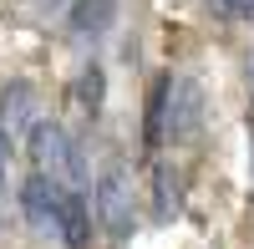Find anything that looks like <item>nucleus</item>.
<instances>
[{
    "label": "nucleus",
    "mask_w": 254,
    "mask_h": 249,
    "mask_svg": "<svg viewBox=\"0 0 254 249\" xmlns=\"http://www.w3.org/2000/svg\"><path fill=\"white\" fill-rule=\"evenodd\" d=\"M92 198H97V229L107 234V244H127L137 229V188H132V163L122 153L102 158Z\"/></svg>",
    "instance_id": "f257e3e1"
},
{
    "label": "nucleus",
    "mask_w": 254,
    "mask_h": 249,
    "mask_svg": "<svg viewBox=\"0 0 254 249\" xmlns=\"http://www.w3.org/2000/svg\"><path fill=\"white\" fill-rule=\"evenodd\" d=\"M15 209H20V224H26L36 239L61 244V178L56 173L31 168L15 183Z\"/></svg>",
    "instance_id": "f03ea898"
},
{
    "label": "nucleus",
    "mask_w": 254,
    "mask_h": 249,
    "mask_svg": "<svg viewBox=\"0 0 254 249\" xmlns=\"http://www.w3.org/2000/svg\"><path fill=\"white\" fill-rule=\"evenodd\" d=\"M203 122H208L203 81L178 71L173 76V97H168V132H163V142L168 148H193V142L203 137Z\"/></svg>",
    "instance_id": "7ed1b4c3"
},
{
    "label": "nucleus",
    "mask_w": 254,
    "mask_h": 249,
    "mask_svg": "<svg viewBox=\"0 0 254 249\" xmlns=\"http://www.w3.org/2000/svg\"><path fill=\"white\" fill-rule=\"evenodd\" d=\"M71 132H66V122L61 117H36L31 122V132H26V158H31V168H46L61 178V168H66V158H71Z\"/></svg>",
    "instance_id": "20e7f679"
},
{
    "label": "nucleus",
    "mask_w": 254,
    "mask_h": 249,
    "mask_svg": "<svg viewBox=\"0 0 254 249\" xmlns=\"http://www.w3.org/2000/svg\"><path fill=\"white\" fill-rule=\"evenodd\" d=\"M92 224H97L92 188L61 183V249H92Z\"/></svg>",
    "instance_id": "39448f33"
},
{
    "label": "nucleus",
    "mask_w": 254,
    "mask_h": 249,
    "mask_svg": "<svg viewBox=\"0 0 254 249\" xmlns=\"http://www.w3.org/2000/svg\"><path fill=\"white\" fill-rule=\"evenodd\" d=\"M168 97H173V71L153 76L147 102H142V148H147V153L163 148V132H168Z\"/></svg>",
    "instance_id": "423d86ee"
},
{
    "label": "nucleus",
    "mask_w": 254,
    "mask_h": 249,
    "mask_svg": "<svg viewBox=\"0 0 254 249\" xmlns=\"http://www.w3.org/2000/svg\"><path fill=\"white\" fill-rule=\"evenodd\" d=\"M61 15H66V31H71V36L97 41V36L112 31V20H117V0H71Z\"/></svg>",
    "instance_id": "0eeeda50"
},
{
    "label": "nucleus",
    "mask_w": 254,
    "mask_h": 249,
    "mask_svg": "<svg viewBox=\"0 0 254 249\" xmlns=\"http://www.w3.org/2000/svg\"><path fill=\"white\" fill-rule=\"evenodd\" d=\"M76 107L87 112V117H102V107H107V71L97 66V61H87V66L76 71Z\"/></svg>",
    "instance_id": "6e6552de"
},
{
    "label": "nucleus",
    "mask_w": 254,
    "mask_h": 249,
    "mask_svg": "<svg viewBox=\"0 0 254 249\" xmlns=\"http://www.w3.org/2000/svg\"><path fill=\"white\" fill-rule=\"evenodd\" d=\"M173 214H178V178H173V163L158 158L153 163V219L168 224Z\"/></svg>",
    "instance_id": "1a4fd4ad"
},
{
    "label": "nucleus",
    "mask_w": 254,
    "mask_h": 249,
    "mask_svg": "<svg viewBox=\"0 0 254 249\" xmlns=\"http://www.w3.org/2000/svg\"><path fill=\"white\" fill-rule=\"evenodd\" d=\"M244 132H249V188H254V107L244 117Z\"/></svg>",
    "instance_id": "9d476101"
},
{
    "label": "nucleus",
    "mask_w": 254,
    "mask_h": 249,
    "mask_svg": "<svg viewBox=\"0 0 254 249\" xmlns=\"http://www.w3.org/2000/svg\"><path fill=\"white\" fill-rule=\"evenodd\" d=\"M41 5H51V10H66V5H71V0H41Z\"/></svg>",
    "instance_id": "9b49d317"
},
{
    "label": "nucleus",
    "mask_w": 254,
    "mask_h": 249,
    "mask_svg": "<svg viewBox=\"0 0 254 249\" xmlns=\"http://www.w3.org/2000/svg\"><path fill=\"white\" fill-rule=\"evenodd\" d=\"M249 92H254V56H249Z\"/></svg>",
    "instance_id": "f8f14e48"
},
{
    "label": "nucleus",
    "mask_w": 254,
    "mask_h": 249,
    "mask_svg": "<svg viewBox=\"0 0 254 249\" xmlns=\"http://www.w3.org/2000/svg\"><path fill=\"white\" fill-rule=\"evenodd\" d=\"M20 5H41V0H20Z\"/></svg>",
    "instance_id": "ddd939ff"
}]
</instances>
